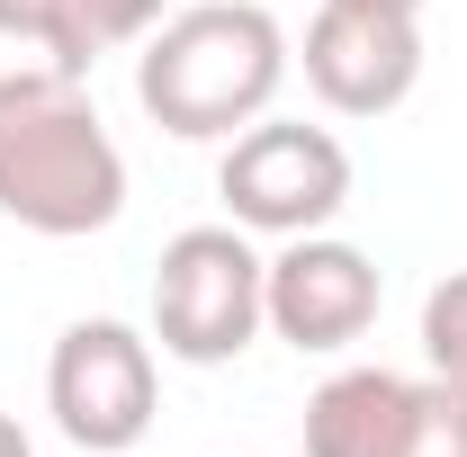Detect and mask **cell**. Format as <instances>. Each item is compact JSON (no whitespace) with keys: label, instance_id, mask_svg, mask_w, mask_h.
<instances>
[{"label":"cell","instance_id":"obj_12","mask_svg":"<svg viewBox=\"0 0 467 457\" xmlns=\"http://www.w3.org/2000/svg\"><path fill=\"white\" fill-rule=\"evenodd\" d=\"M46 27H55V0H0V36L9 46H46Z\"/></svg>","mask_w":467,"mask_h":457},{"label":"cell","instance_id":"obj_6","mask_svg":"<svg viewBox=\"0 0 467 457\" xmlns=\"http://www.w3.org/2000/svg\"><path fill=\"white\" fill-rule=\"evenodd\" d=\"M296 63H306V90L333 117H387V108H405L413 81H422V18L324 0Z\"/></svg>","mask_w":467,"mask_h":457},{"label":"cell","instance_id":"obj_10","mask_svg":"<svg viewBox=\"0 0 467 457\" xmlns=\"http://www.w3.org/2000/svg\"><path fill=\"white\" fill-rule=\"evenodd\" d=\"M396 457H467V386H450V377H413Z\"/></svg>","mask_w":467,"mask_h":457},{"label":"cell","instance_id":"obj_4","mask_svg":"<svg viewBox=\"0 0 467 457\" xmlns=\"http://www.w3.org/2000/svg\"><path fill=\"white\" fill-rule=\"evenodd\" d=\"M216 198L243 233H324L350 207V153L333 126H306V117H252L216 162Z\"/></svg>","mask_w":467,"mask_h":457},{"label":"cell","instance_id":"obj_8","mask_svg":"<svg viewBox=\"0 0 467 457\" xmlns=\"http://www.w3.org/2000/svg\"><path fill=\"white\" fill-rule=\"evenodd\" d=\"M413 377L396 368H342L306 395V457H396Z\"/></svg>","mask_w":467,"mask_h":457},{"label":"cell","instance_id":"obj_9","mask_svg":"<svg viewBox=\"0 0 467 457\" xmlns=\"http://www.w3.org/2000/svg\"><path fill=\"white\" fill-rule=\"evenodd\" d=\"M153 27H162V0H55V27H46L36 55L55 72H72V81H90L109 55L144 46Z\"/></svg>","mask_w":467,"mask_h":457},{"label":"cell","instance_id":"obj_2","mask_svg":"<svg viewBox=\"0 0 467 457\" xmlns=\"http://www.w3.org/2000/svg\"><path fill=\"white\" fill-rule=\"evenodd\" d=\"M288 81V36L261 0H198L162 18L135 55V99L180 144H234L252 117H270Z\"/></svg>","mask_w":467,"mask_h":457},{"label":"cell","instance_id":"obj_5","mask_svg":"<svg viewBox=\"0 0 467 457\" xmlns=\"http://www.w3.org/2000/svg\"><path fill=\"white\" fill-rule=\"evenodd\" d=\"M153 403H162V377H153V341L135 323H72L46 359V412L72 449L90 457H126L144 431H153Z\"/></svg>","mask_w":467,"mask_h":457},{"label":"cell","instance_id":"obj_11","mask_svg":"<svg viewBox=\"0 0 467 457\" xmlns=\"http://www.w3.org/2000/svg\"><path fill=\"white\" fill-rule=\"evenodd\" d=\"M422 359H431V377L467 386V269H450L422 296Z\"/></svg>","mask_w":467,"mask_h":457},{"label":"cell","instance_id":"obj_3","mask_svg":"<svg viewBox=\"0 0 467 457\" xmlns=\"http://www.w3.org/2000/svg\"><path fill=\"white\" fill-rule=\"evenodd\" d=\"M270 260L252 251L243 225H189L162 242V269H153V341L180 368H234L243 350L261 341L270 305Z\"/></svg>","mask_w":467,"mask_h":457},{"label":"cell","instance_id":"obj_7","mask_svg":"<svg viewBox=\"0 0 467 457\" xmlns=\"http://www.w3.org/2000/svg\"><path fill=\"white\" fill-rule=\"evenodd\" d=\"M378 260L359 251V242H333V233H296L288 251L270 260V287H261V305H270V332L288 350H315V359H333L350 350L368 323H378Z\"/></svg>","mask_w":467,"mask_h":457},{"label":"cell","instance_id":"obj_14","mask_svg":"<svg viewBox=\"0 0 467 457\" xmlns=\"http://www.w3.org/2000/svg\"><path fill=\"white\" fill-rule=\"evenodd\" d=\"M350 9H405V18H422V0H350Z\"/></svg>","mask_w":467,"mask_h":457},{"label":"cell","instance_id":"obj_1","mask_svg":"<svg viewBox=\"0 0 467 457\" xmlns=\"http://www.w3.org/2000/svg\"><path fill=\"white\" fill-rule=\"evenodd\" d=\"M0 216L46 242H81L126 216V153L55 63L0 72Z\"/></svg>","mask_w":467,"mask_h":457},{"label":"cell","instance_id":"obj_13","mask_svg":"<svg viewBox=\"0 0 467 457\" xmlns=\"http://www.w3.org/2000/svg\"><path fill=\"white\" fill-rule=\"evenodd\" d=\"M0 457H36V449H27V431H18L9 412H0Z\"/></svg>","mask_w":467,"mask_h":457}]
</instances>
